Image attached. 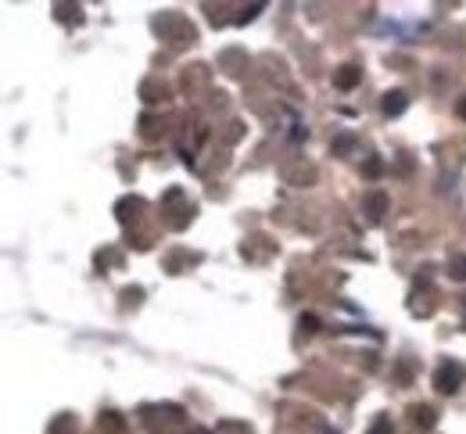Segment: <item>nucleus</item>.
Wrapping results in <instances>:
<instances>
[{
  "mask_svg": "<svg viewBox=\"0 0 466 434\" xmlns=\"http://www.w3.org/2000/svg\"><path fill=\"white\" fill-rule=\"evenodd\" d=\"M140 420L151 434H179L187 428V413L176 402H162V406H144Z\"/></svg>",
  "mask_w": 466,
  "mask_h": 434,
  "instance_id": "obj_1",
  "label": "nucleus"
},
{
  "mask_svg": "<svg viewBox=\"0 0 466 434\" xmlns=\"http://www.w3.org/2000/svg\"><path fill=\"white\" fill-rule=\"evenodd\" d=\"M162 219L173 227V230H183L190 219H194V205L187 201V194L173 187V190H166V197H162Z\"/></svg>",
  "mask_w": 466,
  "mask_h": 434,
  "instance_id": "obj_2",
  "label": "nucleus"
},
{
  "mask_svg": "<svg viewBox=\"0 0 466 434\" xmlns=\"http://www.w3.org/2000/svg\"><path fill=\"white\" fill-rule=\"evenodd\" d=\"M466 384V367L460 359H445L438 370H434V388L441 395H460V388Z\"/></svg>",
  "mask_w": 466,
  "mask_h": 434,
  "instance_id": "obj_3",
  "label": "nucleus"
},
{
  "mask_svg": "<svg viewBox=\"0 0 466 434\" xmlns=\"http://www.w3.org/2000/svg\"><path fill=\"white\" fill-rule=\"evenodd\" d=\"M388 208H391V197H388L384 190H370V194H366V201H362V212H366V219H370V223H380Z\"/></svg>",
  "mask_w": 466,
  "mask_h": 434,
  "instance_id": "obj_4",
  "label": "nucleus"
},
{
  "mask_svg": "<svg viewBox=\"0 0 466 434\" xmlns=\"http://www.w3.org/2000/svg\"><path fill=\"white\" fill-rule=\"evenodd\" d=\"M409 420H412V428H416V431H431V428L438 424V409H434V406H427V402L409 406Z\"/></svg>",
  "mask_w": 466,
  "mask_h": 434,
  "instance_id": "obj_5",
  "label": "nucleus"
},
{
  "mask_svg": "<svg viewBox=\"0 0 466 434\" xmlns=\"http://www.w3.org/2000/svg\"><path fill=\"white\" fill-rule=\"evenodd\" d=\"M147 205H144V197H137V194H129V197H122L116 205V216H118V223L126 227L129 219H140V212H144Z\"/></svg>",
  "mask_w": 466,
  "mask_h": 434,
  "instance_id": "obj_6",
  "label": "nucleus"
},
{
  "mask_svg": "<svg viewBox=\"0 0 466 434\" xmlns=\"http://www.w3.org/2000/svg\"><path fill=\"white\" fill-rule=\"evenodd\" d=\"M380 108H384V116H388V119H399V116L409 108V97L402 94V90H388V94H384V101H380Z\"/></svg>",
  "mask_w": 466,
  "mask_h": 434,
  "instance_id": "obj_7",
  "label": "nucleus"
},
{
  "mask_svg": "<svg viewBox=\"0 0 466 434\" xmlns=\"http://www.w3.org/2000/svg\"><path fill=\"white\" fill-rule=\"evenodd\" d=\"M359 79H362V68H359V65H341V68H334V86H338V90H355Z\"/></svg>",
  "mask_w": 466,
  "mask_h": 434,
  "instance_id": "obj_8",
  "label": "nucleus"
},
{
  "mask_svg": "<svg viewBox=\"0 0 466 434\" xmlns=\"http://www.w3.org/2000/svg\"><path fill=\"white\" fill-rule=\"evenodd\" d=\"M97 434H126V420L108 409V413H101V417H97Z\"/></svg>",
  "mask_w": 466,
  "mask_h": 434,
  "instance_id": "obj_9",
  "label": "nucleus"
},
{
  "mask_svg": "<svg viewBox=\"0 0 466 434\" xmlns=\"http://www.w3.org/2000/svg\"><path fill=\"white\" fill-rule=\"evenodd\" d=\"M76 431H79L76 413H58V417L51 420V428H47V434H76Z\"/></svg>",
  "mask_w": 466,
  "mask_h": 434,
  "instance_id": "obj_10",
  "label": "nucleus"
},
{
  "mask_svg": "<svg viewBox=\"0 0 466 434\" xmlns=\"http://www.w3.org/2000/svg\"><path fill=\"white\" fill-rule=\"evenodd\" d=\"M449 277L460 280V284H466V255L463 251H452V255H449Z\"/></svg>",
  "mask_w": 466,
  "mask_h": 434,
  "instance_id": "obj_11",
  "label": "nucleus"
},
{
  "mask_svg": "<svg viewBox=\"0 0 466 434\" xmlns=\"http://www.w3.org/2000/svg\"><path fill=\"white\" fill-rule=\"evenodd\" d=\"M366 434H395V424H391L388 413H380V417H373V424H370V431Z\"/></svg>",
  "mask_w": 466,
  "mask_h": 434,
  "instance_id": "obj_12",
  "label": "nucleus"
},
{
  "mask_svg": "<svg viewBox=\"0 0 466 434\" xmlns=\"http://www.w3.org/2000/svg\"><path fill=\"white\" fill-rule=\"evenodd\" d=\"M351 147H355L351 136H338V140H334V155H345V151H351Z\"/></svg>",
  "mask_w": 466,
  "mask_h": 434,
  "instance_id": "obj_13",
  "label": "nucleus"
},
{
  "mask_svg": "<svg viewBox=\"0 0 466 434\" xmlns=\"http://www.w3.org/2000/svg\"><path fill=\"white\" fill-rule=\"evenodd\" d=\"M301 330H309V334L319 330V319H316V316H301Z\"/></svg>",
  "mask_w": 466,
  "mask_h": 434,
  "instance_id": "obj_14",
  "label": "nucleus"
},
{
  "mask_svg": "<svg viewBox=\"0 0 466 434\" xmlns=\"http://www.w3.org/2000/svg\"><path fill=\"white\" fill-rule=\"evenodd\" d=\"M399 377H402V384H409V377H412V370H409V363H399Z\"/></svg>",
  "mask_w": 466,
  "mask_h": 434,
  "instance_id": "obj_15",
  "label": "nucleus"
},
{
  "mask_svg": "<svg viewBox=\"0 0 466 434\" xmlns=\"http://www.w3.org/2000/svg\"><path fill=\"white\" fill-rule=\"evenodd\" d=\"M456 116H460V119L466 123V97H460V105H456Z\"/></svg>",
  "mask_w": 466,
  "mask_h": 434,
  "instance_id": "obj_16",
  "label": "nucleus"
},
{
  "mask_svg": "<svg viewBox=\"0 0 466 434\" xmlns=\"http://www.w3.org/2000/svg\"><path fill=\"white\" fill-rule=\"evenodd\" d=\"M190 434H205V431H190Z\"/></svg>",
  "mask_w": 466,
  "mask_h": 434,
  "instance_id": "obj_17",
  "label": "nucleus"
}]
</instances>
